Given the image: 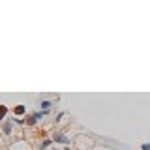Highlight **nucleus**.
<instances>
[{"mask_svg":"<svg viewBox=\"0 0 150 150\" xmlns=\"http://www.w3.org/2000/svg\"><path fill=\"white\" fill-rule=\"evenodd\" d=\"M51 139H53V143H58V144H64V146H68L69 144V137L62 131H56V133L51 135Z\"/></svg>","mask_w":150,"mask_h":150,"instance_id":"obj_1","label":"nucleus"},{"mask_svg":"<svg viewBox=\"0 0 150 150\" xmlns=\"http://www.w3.org/2000/svg\"><path fill=\"white\" fill-rule=\"evenodd\" d=\"M13 124H15V122H13V120H4L2 122V133L4 135H11V131H13Z\"/></svg>","mask_w":150,"mask_h":150,"instance_id":"obj_2","label":"nucleus"},{"mask_svg":"<svg viewBox=\"0 0 150 150\" xmlns=\"http://www.w3.org/2000/svg\"><path fill=\"white\" fill-rule=\"evenodd\" d=\"M11 112H13V116H19V118H21L23 115H26V107L25 105H15L11 109Z\"/></svg>","mask_w":150,"mask_h":150,"instance_id":"obj_3","label":"nucleus"},{"mask_svg":"<svg viewBox=\"0 0 150 150\" xmlns=\"http://www.w3.org/2000/svg\"><path fill=\"white\" fill-rule=\"evenodd\" d=\"M40 107H41V111L43 112H47V115H49V111H51V107H53V103H51L49 100H43L40 103Z\"/></svg>","mask_w":150,"mask_h":150,"instance_id":"obj_4","label":"nucleus"},{"mask_svg":"<svg viewBox=\"0 0 150 150\" xmlns=\"http://www.w3.org/2000/svg\"><path fill=\"white\" fill-rule=\"evenodd\" d=\"M25 120H26V124H28V126H34L36 122H38L36 115H28V116H25Z\"/></svg>","mask_w":150,"mask_h":150,"instance_id":"obj_5","label":"nucleus"},{"mask_svg":"<svg viewBox=\"0 0 150 150\" xmlns=\"http://www.w3.org/2000/svg\"><path fill=\"white\" fill-rule=\"evenodd\" d=\"M51 143H53V139H51V137H49V139H45L43 143H41V150H47V148L51 146Z\"/></svg>","mask_w":150,"mask_h":150,"instance_id":"obj_6","label":"nucleus"},{"mask_svg":"<svg viewBox=\"0 0 150 150\" xmlns=\"http://www.w3.org/2000/svg\"><path fill=\"white\" fill-rule=\"evenodd\" d=\"M13 122H15L17 126H23V124H26V120H25V118H19V116H13Z\"/></svg>","mask_w":150,"mask_h":150,"instance_id":"obj_7","label":"nucleus"},{"mask_svg":"<svg viewBox=\"0 0 150 150\" xmlns=\"http://www.w3.org/2000/svg\"><path fill=\"white\" fill-rule=\"evenodd\" d=\"M0 109H2V115H0V118H2V120H6V115H8V111H9V109H8L6 105H2Z\"/></svg>","mask_w":150,"mask_h":150,"instance_id":"obj_8","label":"nucleus"},{"mask_svg":"<svg viewBox=\"0 0 150 150\" xmlns=\"http://www.w3.org/2000/svg\"><path fill=\"white\" fill-rule=\"evenodd\" d=\"M36 115V118L40 120V118H43V116H47V112H43V111H38V112H34Z\"/></svg>","mask_w":150,"mask_h":150,"instance_id":"obj_9","label":"nucleus"},{"mask_svg":"<svg viewBox=\"0 0 150 150\" xmlns=\"http://www.w3.org/2000/svg\"><path fill=\"white\" fill-rule=\"evenodd\" d=\"M141 150H150V143H143L141 144Z\"/></svg>","mask_w":150,"mask_h":150,"instance_id":"obj_10","label":"nucleus"},{"mask_svg":"<svg viewBox=\"0 0 150 150\" xmlns=\"http://www.w3.org/2000/svg\"><path fill=\"white\" fill-rule=\"evenodd\" d=\"M62 116H64V112L60 111V112H58V116H56V120H54V122H60V118H62Z\"/></svg>","mask_w":150,"mask_h":150,"instance_id":"obj_11","label":"nucleus"},{"mask_svg":"<svg viewBox=\"0 0 150 150\" xmlns=\"http://www.w3.org/2000/svg\"><path fill=\"white\" fill-rule=\"evenodd\" d=\"M64 150H69V148H64Z\"/></svg>","mask_w":150,"mask_h":150,"instance_id":"obj_12","label":"nucleus"}]
</instances>
